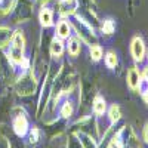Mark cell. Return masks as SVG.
I'll use <instances>...</instances> for the list:
<instances>
[{"instance_id": "obj_13", "label": "cell", "mask_w": 148, "mask_h": 148, "mask_svg": "<svg viewBox=\"0 0 148 148\" xmlns=\"http://www.w3.org/2000/svg\"><path fill=\"white\" fill-rule=\"evenodd\" d=\"M76 136L82 145V148H99L95 141V138L92 136L90 133H86V132H77Z\"/></svg>"}, {"instance_id": "obj_27", "label": "cell", "mask_w": 148, "mask_h": 148, "mask_svg": "<svg viewBox=\"0 0 148 148\" xmlns=\"http://www.w3.org/2000/svg\"><path fill=\"white\" fill-rule=\"evenodd\" d=\"M142 99H144V102H145L147 107H148V89L142 92Z\"/></svg>"}, {"instance_id": "obj_16", "label": "cell", "mask_w": 148, "mask_h": 148, "mask_svg": "<svg viewBox=\"0 0 148 148\" xmlns=\"http://www.w3.org/2000/svg\"><path fill=\"white\" fill-rule=\"evenodd\" d=\"M64 42L59 39V37H55L51 43V55L53 58H61L64 55Z\"/></svg>"}, {"instance_id": "obj_5", "label": "cell", "mask_w": 148, "mask_h": 148, "mask_svg": "<svg viewBox=\"0 0 148 148\" xmlns=\"http://www.w3.org/2000/svg\"><path fill=\"white\" fill-rule=\"evenodd\" d=\"M79 6H82V9L84 12V15L82 18H84L90 25H92V22L95 24V25H98V24L101 22L99 12H98V6L95 3V0H79Z\"/></svg>"}, {"instance_id": "obj_28", "label": "cell", "mask_w": 148, "mask_h": 148, "mask_svg": "<svg viewBox=\"0 0 148 148\" xmlns=\"http://www.w3.org/2000/svg\"><path fill=\"white\" fill-rule=\"evenodd\" d=\"M147 55H148V51H147ZM147 58H148V56H147Z\"/></svg>"}, {"instance_id": "obj_26", "label": "cell", "mask_w": 148, "mask_h": 148, "mask_svg": "<svg viewBox=\"0 0 148 148\" xmlns=\"http://www.w3.org/2000/svg\"><path fill=\"white\" fill-rule=\"evenodd\" d=\"M141 76H142V80H145V82H148V65L144 68V71L141 73Z\"/></svg>"}, {"instance_id": "obj_4", "label": "cell", "mask_w": 148, "mask_h": 148, "mask_svg": "<svg viewBox=\"0 0 148 148\" xmlns=\"http://www.w3.org/2000/svg\"><path fill=\"white\" fill-rule=\"evenodd\" d=\"M121 148H142V141L136 135L135 129L129 125L121 127Z\"/></svg>"}, {"instance_id": "obj_10", "label": "cell", "mask_w": 148, "mask_h": 148, "mask_svg": "<svg viewBox=\"0 0 148 148\" xmlns=\"http://www.w3.org/2000/svg\"><path fill=\"white\" fill-rule=\"evenodd\" d=\"M92 113L95 114V117H102L107 113V101L105 98L101 95H96L92 101Z\"/></svg>"}, {"instance_id": "obj_22", "label": "cell", "mask_w": 148, "mask_h": 148, "mask_svg": "<svg viewBox=\"0 0 148 148\" xmlns=\"http://www.w3.org/2000/svg\"><path fill=\"white\" fill-rule=\"evenodd\" d=\"M61 117L62 119H70L73 114H74V104L71 101H65L62 104V107H61Z\"/></svg>"}, {"instance_id": "obj_20", "label": "cell", "mask_w": 148, "mask_h": 148, "mask_svg": "<svg viewBox=\"0 0 148 148\" xmlns=\"http://www.w3.org/2000/svg\"><path fill=\"white\" fill-rule=\"evenodd\" d=\"M120 133H121V127L111 135V138L108 139V144H107V148H121V136H120Z\"/></svg>"}, {"instance_id": "obj_9", "label": "cell", "mask_w": 148, "mask_h": 148, "mask_svg": "<svg viewBox=\"0 0 148 148\" xmlns=\"http://www.w3.org/2000/svg\"><path fill=\"white\" fill-rule=\"evenodd\" d=\"M79 8V2L77 0H61L58 2V12L61 16H71V15H76V10Z\"/></svg>"}, {"instance_id": "obj_12", "label": "cell", "mask_w": 148, "mask_h": 148, "mask_svg": "<svg viewBox=\"0 0 148 148\" xmlns=\"http://www.w3.org/2000/svg\"><path fill=\"white\" fill-rule=\"evenodd\" d=\"M56 37H59L61 40H65L71 36V22L68 19H61L58 24H56Z\"/></svg>"}, {"instance_id": "obj_14", "label": "cell", "mask_w": 148, "mask_h": 148, "mask_svg": "<svg viewBox=\"0 0 148 148\" xmlns=\"http://www.w3.org/2000/svg\"><path fill=\"white\" fill-rule=\"evenodd\" d=\"M67 47H68V53L73 56V58H76L80 52H82V40L79 39V37H68V43H67Z\"/></svg>"}, {"instance_id": "obj_6", "label": "cell", "mask_w": 148, "mask_h": 148, "mask_svg": "<svg viewBox=\"0 0 148 148\" xmlns=\"http://www.w3.org/2000/svg\"><path fill=\"white\" fill-rule=\"evenodd\" d=\"M18 111H19V113L15 114V117H14L12 127H14V132H15L16 136L24 138V136L28 133V130H30V123H28V119H27L25 111H24L22 108H18Z\"/></svg>"}, {"instance_id": "obj_15", "label": "cell", "mask_w": 148, "mask_h": 148, "mask_svg": "<svg viewBox=\"0 0 148 148\" xmlns=\"http://www.w3.org/2000/svg\"><path fill=\"white\" fill-rule=\"evenodd\" d=\"M39 21L42 24V27H51L53 24V12L49 8H43L39 14Z\"/></svg>"}, {"instance_id": "obj_1", "label": "cell", "mask_w": 148, "mask_h": 148, "mask_svg": "<svg viewBox=\"0 0 148 148\" xmlns=\"http://www.w3.org/2000/svg\"><path fill=\"white\" fill-rule=\"evenodd\" d=\"M24 51H25V39H24L22 31H15L14 37L10 40V47H9V61L15 65H22L27 68V61L24 56Z\"/></svg>"}, {"instance_id": "obj_23", "label": "cell", "mask_w": 148, "mask_h": 148, "mask_svg": "<svg viewBox=\"0 0 148 148\" xmlns=\"http://www.w3.org/2000/svg\"><path fill=\"white\" fill-rule=\"evenodd\" d=\"M27 135H28V141H30V144H37V142H39V139H40V130H39V127H33V129H30Z\"/></svg>"}, {"instance_id": "obj_21", "label": "cell", "mask_w": 148, "mask_h": 148, "mask_svg": "<svg viewBox=\"0 0 148 148\" xmlns=\"http://www.w3.org/2000/svg\"><path fill=\"white\" fill-rule=\"evenodd\" d=\"M117 64H119L117 53H116L114 51H110V52H107V53H105V65H107V68H110V70H114V68L117 67Z\"/></svg>"}, {"instance_id": "obj_8", "label": "cell", "mask_w": 148, "mask_h": 148, "mask_svg": "<svg viewBox=\"0 0 148 148\" xmlns=\"http://www.w3.org/2000/svg\"><path fill=\"white\" fill-rule=\"evenodd\" d=\"M142 82V76H141V71L136 65H132L127 70V76H126V83L129 86V89L132 92H138L139 90V86Z\"/></svg>"}, {"instance_id": "obj_24", "label": "cell", "mask_w": 148, "mask_h": 148, "mask_svg": "<svg viewBox=\"0 0 148 148\" xmlns=\"http://www.w3.org/2000/svg\"><path fill=\"white\" fill-rule=\"evenodd\" d=\"M142 141L148 145V121L144 125V127H142Z\"/></svg>"}, {"instance_id": "obj_19", "label": "cell", "mask_w": 148, "mask_h": 148, "mask_svg": "<svg viewBox=\"0 0 148 148\" xmlns=\"http://www.w3.org/2000/svg\"><path fill=\"white\" fill-rule=\"evenodd\" d=\"M89 53H90V58H92L93 61H99V59H102V56H104V49H102L101 45L93 43V45H90V47H89Z\"/></svg>"}, {"instance_id": "obj_2", "label": "cell", "mask_w": 148, "mask_h": 148, "mask_svg": "<svg viewBox=\"0 0 148 148\" xmlns=\"http://www.w3.org/2000/svg\"><path fill=\"white\" fill-rule=\"evenodd\" d=\"M71 28H74L77 37L82 40V43L90 46L98 42V36H96L93 27L84 18H82V15H76V21L71 25Z\"/></svg>"}, {"instance_id": "obj_18", "label": "cell", "mask_w": 148, "mask_h": 148, "mask_svg": "<svg viewBox=\"0 0 148 148\" xmlns=\"http://www.w3.org/2000/svg\"><path fill=\"white\" fill-rule=\"evenodd\" d=\"M12 37H14V31L9 27H0V47L10 45Z\"/></svg>"}, {"instance_id": "obj_25", "label": "cell", "mask_w": 148, "mask_h": 148, "mask_svg": "<svg viewBox=\"0 0 148 148\" xmlns=\"http://www.w3.org/2000/svg\"><path fill=\"white\" fill-rule=\"evenodd\" d=\"M0 148H10V144L6 138H0Z\"/></svg>"}, {"instance_id": "obj_11", "label": "cell", "mask_w": 148, "mask_h": 148, "mask_svg": "<svg viewBox=\"0 0 148 148\" xmlns=\"http://www.w3.org/2000/svg\"><path fill=\"white\" fill-rule=\"evenodd\" d=\"M107 117H108V123L110 126H116L117 123L121 120V108L119 104H111L108 108H107Z\"/></svg>"}, {"instance_id": "obj_3", "label": "cell", "mask_w": 148, "mask_h": 148, "mask_svg": "<svg viewBox=\"0 0 148 148\" xmlns=\"http://www.w3.org/2000/svg\"><path fill=\"white\" fill-rule=\"evenodd\" d=\"M15 89H16V93L21 95V96H30V95L36 93V90H37V80L34 77V74L30 73V71H25L16 80Z\"/></svg>"}, {"instance_id": "obj_17", "label": "cell", "mask_w": 148, "mask_h": 148, "mask_svg": "<svg viewBox=\"0 0 148 148\" xmlns=\"http://www.w3.org/2000/svg\"><path fill=\"white\" fill-rule=\"evenodd\" d=\"M101 31L105 36H113L116 33V21L113 18H105L101 22Z\"/></svg>"}, {"instance_id": "obj_7", "label": "cell", "mask_w": 148, "mask_h": 148, "mask_svg": "<svg viewBox=\"0 0 148 148\" xmlns=\"http://www.w3.org/2000/svg\"><path fill=\"white\" fill-rule=\"evenodd\" d=\"M130 53L135 62H144V59L147 58V47H145V42L142 37L136 36L133 37L130 42Z\"/></svg>"}]
</instances>
